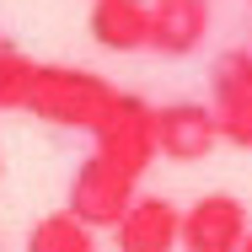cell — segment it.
I'll use <instances>...</instances> for the list:
<instances>
[{
  "label": "cell",
  "instance_id": "cell-5",
  "mask_svg": "<svg viewBox=\"0 0 252 252\" xmlns=\"http://www.w3.org/2000/svg\"><path fill=\"white\" fill-rule=\"evenodd\" d=\"M118 252H172L183 247V209L161 193H140L129 204V215L113 225Z\"/></svg>",
  "mask_w": 252,
  "mask_h": 252
},
{
  "label": "cell",
  "instance_id": "cell-12",
  "mask_svg": "<svg viewBox=\"0 0 252 252\" xmlns=\"http://www.w3.org/2000/svg\"><path fill=\"white\" fill-rule=\"evenodd\" d=\"M215 124H220V140H225V145L252 151V97L220 102V107H215Z\"/></svg>",
  "mask_w": 252,
  "mask_h": 252
},
{
  "label": "cell",
  "instance_id": "cell-2",
  "mask_svg": "<svg viewBox=\"0 0 252 252\" xmlns=\"http://www.w3.org/2000/svg\"><path fill=\"white\" fill-rule=\"evenodd\" d=\"M92 140H97L92 156H102L107 166H118L124 177L140 183L151 172V161L161 156V145H156V107L145 97H134V92H118Z\"/></svg>",
  "mask_w": 252,
  "mask_h": 252
},
{
  "label": "cell",
  "instance_id": "cell-4",
  "mask_svg": "<svg viewBox=\"0 0 252 252\" xmlns=\"http://www.w3.org/2000/svg\"><path fill=\"white\" fill-rule=\"evenodd\" d=\"M252 220L236 193H204L183 209V247L188 252H242Z\"/></svg>",
  "mask_w": 252,
  "mask_h": 252
},
{
  "label": "cell",
  "instance_id": "cell-11",
  "mask_svg": "<svg viewBox=\"0 0 252 252\" xmlns=\"http://www.w3.org/2000/svg\"><path fill=\"white\" fill-rule=\"evenodd\" d=\"M209 92H215V107L220 102H236V97H252V49H225L215 54L209 64Z\"/></svg>",
  "mask_w": 252,
  "mask_h": 252
},
{
  "label": "cell",
  "instance_id": "cell-13",
  "mask_svg": "<svg viewBox=\"0 0 252 252\" xmlns=\"http://www.w3.org/2000/svg\"><path fill=\"white\" fill-rule=\"evenodd\" d=\"M242 252H252V236H247V242H242Z\"/></svg>",
  "mask_w": 252,
  "mask_h": 252
},
{
  "label": "cell",
  "instance_id": "cell-14",
  "mask_svg": "<svg viewBox=\"0 0 252 252\" xmlns=\"http://www.w3.org/2000/svg\"><path fill=\"white\" fill-rule=\"evenodd\" d=\"M151 5H166V0H151Z\"/></svg>",
  "mask_w": 252,
  "mask_h": 252
},
{
  "label": "cell",
  "instance_id": "cell-9",
  "mask_svg": "<svg viewBox=\"0 0 252 252\" xmlns=\"http://www.w3.org/2000/svg\"><path fill=\"white\" fill-rule=\"evenodd\" d=\"M27 252H97V231L81 225L70 209H54L27 231Z\"/></svg>",
  "mask_w": 252,
  "mask_h": 252
},
{
  "label": "cell",
  "instance_id": "cell-1",
  "mask_svg": "<svg viewBox=\"0 0 252 252\" xmlns=\"http://www.w3.org/2000/svg\"><path fill=\"white\" fill-rule=\"evenodd\" d=\"M118 97V86L86 70V64H38V92H32V113L59 129H92L107 118V107Z\"/></svg>",
  "mask_w": 252,
  "mask_h": 252
},
{
  "label": "cell",
  "instance_id": "cell-3",
  "mask_svg": "<svg viewBox=\"0 0 252 252\" xmlns=\"http://www.w3.org/2000/svg\"><path fill=\"white\" fill-rule=\"evenodd\" d=\"M134 199H140V183H134V177H124V172L107 166L102 156H86V161L75 166V177H70L64 209H70L81 225H92V231H113V225L129 215Z\"/></svg>",
  "mask_w": 252,
  "mask_h": 252
},
{
  "label": "cell",
  "instance_id": "cell-7",
  "mask_svg": "<svg viewBox=\"0 0 252 252\" xmlns=\"http://www.w3.org/2000/svg\"><path fill=\"white\" fill-rule=\"evenodd\" d=\"M86 27H92V43H102L107 54L151 49V5L145 0H97Z\"/></svg>",
  "mask_w": 252,
  "mask_h": 252
},
{
  "label": "cell",
  "instance_id": "cell-6",
  "mask_svg": "<svg viewBox=\"0 0 252 252\" xmlns=\"http://www.w3.org/2000/svg\"><path fill=\"white\" fill-rule=\"evenodd\" d=\"M220 140V124H215V107L204 102H166L156 107V145L166 161H204Z\"/></svg>",
  "mask_w": 252,
  "mask_h": 252
},
{
  "label": "cell",
  "instance_id": "cell-8",
  "mask_svg": "<svg viewBox=\"0 0 252 252\" xmlns=\"http://www.w3.org/2000/svg\"><path fill=\"white\" fill-rule=\"evenodd\" d=\"M209 32V5L204 0H166L151 5V49L166 59H188Z\"/></svg>",
  "mask_w": 252,
  "mask_h": 252
},
{
  "label": "cell",
  "instance_id": "cell-10",
  "mask_svg": "<svg viewBox=\"0 0 252 252\" xmlns=\"http://www.w3.org/2000/svg\"><path fill=\"white\" fill-rule=\"evenodd\" d=\"M32 92H38V59L0 38V113H32Z\"/></svg>",
  "mask_w": 252,
  "mask_h": 252
}]
</instances>
